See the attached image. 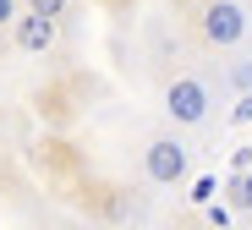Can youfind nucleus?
Instances as JSON below:
<instances>
[{
  "instance_id": "obj_1",
  "label": "nucleus",
  "mask_w": 252,
  "mask_h": 230,
  "mask_svg": "<svg viewBox=\"0 0 252 230\" xmlns=\"http://www.w3.org/2000/svg\"><path fill=\"white\" fill-rule=\"evenodd\" d=\"M197 38L208 50H236L247 38V6L241 0H203L197 6Z\"/></svg>"
},
{
  "instance_id": "obj_5",
  "label": "nucleus",
  "mask_w": 252,
  "mask_h": 230,
  "mask_svg": "<svg viewBox=\"0 0 252 230\" xmlns=\"http://www.w3.org/2000/svg\"><path fill=\"white\" fill-rule=\"evenodd\" d=\"M230 203H236L241 214H252V170H236V181H230Z\"/></svg>"
},
{
  "instance_id": "obj_6",
  "label": "nucleus",
  "mask_w": 252,
  "mask_h": 230,
  "mask_svg": "<svg viewBox=\"0 0 252 230\" xmlns=\"http://www.w3.org/2000/svg\"><path fill=\"white\" fill-rule=\"evenodd\" d=\"M71 0H28V11H44V17H66Z\"/></svg>"
},
{
  "instance_id": "obj_3",
  "label": "nucleus",
  "mask_w": 252,
  "mask_h": 230,
  "mask_svg": "<svg viewBox=\"0 0 252 230\" xmlns=\"http://www.w3.org/2000/svg\"><path fill=\"white\" fill-rule=\"evenodd\" d=\"M143 175L154 187H176L187 175V143L181 137H148L143 143Z\"/></svg>"
},
{
  "instance_id": "obj_2",
  "label": "nucleus",
  "mask_w": 252,
  "mask_h": 230,
  "mask_svg": "<svg viewBox=\"0 0 252 230\" xmlns=\"http://www.w3.org/2000/svg\"><path fill=\"white\" fill-rule=\"evenodd\" d=\"M208 88L197 82V77H170L164 82V115H170L176 126H203L208 121Z\"/></svg>"
},
{
  "instance_id": "obj_7",
  "label": "nucleus",
  "mask_w": 252,
  "mask_h": 230,
  "mask_svg": "<svg viewBox=\"0 0 252 230\" xmlns=\"http://www.w3.org/2000/svg\"><path fill=\"white\" fill-rule=\"evenodd\" d=\"M22 11H28V0H0V28H11Z\"/></svg>"
},
{
  "instance_id": "obj_4",
  "label": "nucleus",
  "mask_w": 252,
  "mask_h": 230,
  "mask_svg": "<svg viewBox=\"0 0 252 230\" xmlns=\"http://www.w3.org/2000/svg\"><path fill=\"white\" fill-rule=\"evenodd\" d=\"M11 38H17V50H22V55H50V50H55V38H61V17L22 11V17L11 22Z\"/></svg>"
},
{
  "instance_id": "obj_8",
  "label": "nucleus",
  "mask_w": 252,
  "mask_h": 230,
  "mask_svg": "<svg viewBox=\"0 0 252 230\" xmlns=\"http://www.w3.org/2000/svg\"><path fill=\"white\" fill-rule=\"evenodd\" d=\"M208 197H214V181L197 175V181H192V203H208Z\"/></svg>"
}]
</instances>
